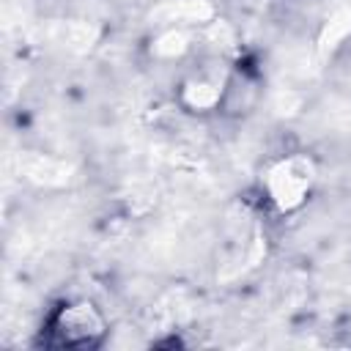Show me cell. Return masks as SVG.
<instances>
[{"mask_svg":"<svg viewBox=\"0 0 351 351\" xmlns=\"http://www.w3.org/2000/svg\"><path fill=\"white\" fill-rule=\"evenodd\" d=\"M315 181V165L304 154L285 156L274 162L266 173V192L277 211H293L304 203L310 186Z\"/></svg>","mask_w":351,"mask_h":351,"instance_id":"1","label":"cell"},{"mask_svg":"<svg viewBox=\"0 0 351 351\" xmlns=\"http://www.w3.org/2000/svg\"><path fill=\"white\" fill-rule=\"evenodd\" d=\"M55 335L63 346H93L104 335V318L90 302H71L55 318Z\"/></svg>","mask_w":351,"mask_h":351,"instance_id":"2","label":"cell"},{"mask_svg":"<svg viewBox=\"0 0 351 351\" xmlns=\"http://www.w3.org/2000/svg\"><path fill=\"white\" fill-rule=\"evenodd\" d=\"M222 88L217 82H206V80H192L184 85V104L192 110H211L219 101Z\"/></svg>","mask_w":351,"mask_h":351,"instance_id":"3","label":"cell"},{"mask_svg":"<svg viewBox=\"0 0 351 351\" xmlns=\"http://www.w3.org/2000/svg\"><path fill=\"white\" fill-rule=\"evenodd\" d=\"M189 47V36L184 30H165L156 41H154V55L159 58H173V55H181L184 49Z\"/></svg>","mask_w":351,"mask_h":351,"instance_id":"4","label":"cell"},{"mask_svg":"<svg viewBox=\"0 0 351 351\" xmlns=\"http://www.w3.org/2000/svg\"><path fill=\"white\" fill-rule=\"evenodd\" d=\"M351 30V11H340L332 16V22L326 25L324 36H321V49H332L337 47V41Z\"/></svg>","mask_w":351,"mask_h":351,"instance_id":"5","label":"cell"}]
</instances>
